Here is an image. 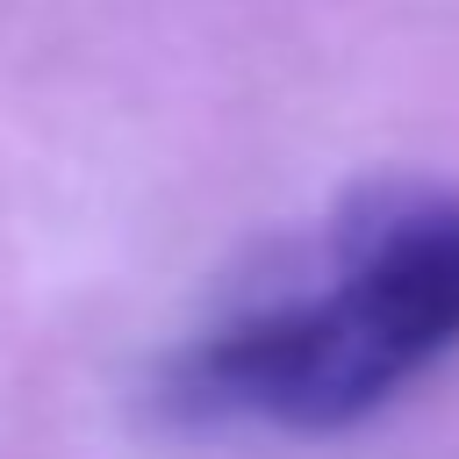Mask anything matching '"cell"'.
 <instances>
[{"mask_svg":"<svg viewBox=\"0 0 459 459\" xmlns=\"http://www.w3.org/2000/svg\"><path fill=\"white\" fill-rule=\"evenodd\" d=\"M337 244L344 273L323 301L258 308L172 366L179 416L344 430L459 351V194L373 186Z\"/></svg>","mask_w":459,"mask_h":459,"instance_id":"1","label":"cell"}]
</instances>
